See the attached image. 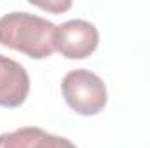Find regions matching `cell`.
<instances>
[{
    "label": "cell",
    "mask_w": 150,
    "mask_h": 148,
    "mask_svg": "<svg viewBox=\"0 0 150 148\" xmlns=\"http://www.w3.org/2000/svg\"><path fill=\"white\" fill-rule=\"evenodd\" d=\"M58 26L30 12H9L0 18V44L33 59H45L56 51Z\"/></svg>",
    "instance_id": "6da1fadb"
},
{
    "label": "cell",
    "mask_w": 150,
    "mask_h": 148,
    "mask_svg": "<svg viewBox=\"0 0 150 148\" xmlns=\"http://www.w3.org/2000/svg\"><path fill=\"white\" fill-rule=\"evenodd\" d=\"M61 92L67 105L79 115H96L107 106V85L96 73L79 68L65 75Z\"/></svg>",
    "instance_id": "7a4b0ae2"
},
{
    "label": "cell",
    "mask_w": 150,
    "mask_h": 148,
    "mask_svg": "<svg viewBox=\"0 0 150 148\" xmlns=\"http://www.w3.org/2000/svg\"><path fill=\"white\" fill-rule=\"evenodd\" d=\"M100 42L96 26L84 19H70L58 26L56 51L68 59H84L91 56Z\"/></svg>",
    "instance_id": "3957f363"
},
{
    "label": "cell",
    "mask_w": 150,
    "mask_h": 148,
    "mask_svg": "<svg viewBox=\"0 0 150 148\" xmlns=\"http://www.w3.org/2000/svg\"><path fill=\"white\" fill-rule=\"evenodd\" d=\"M30 92V77L25 66L0 54V106L18 108Z\"/></svg>",
    "instance_id": "277c9868"
},
{
    "label": "cell",
    "mask_w": 150,
    "mask_h": 148,
    "mask_svg": "<svg viewBox=\"0 0 150 148\" xmlns=\"http://www.w3.org/2000/svg\"><path fill=\"white\" fill-rule=\"evenodd\" d=\"M38 127H21L18 131L0 134V148H32Z\"/></svg>",
    "instance_id": "5b68a950"
},
{
    "label": "cell",
    "mask_w": 150,
    "mask_h": 148,
    "mask_svg": "<svg viewBox=\"0 0 150 148\" xmlns=\"http://www.w3.org/2000/svg\"><path fill=\"white\" fill-rule=\"evenodd\" d=\"M32 148H77V147L67 138L49 134V132H44L42 129H38L37 136L33 138Z\"/></svg>",
    "instance_id": "8992f818"
},
{
    "label": "cell",
    "mask_w": 150,
    "mask_h": 148,
    "mask_svg": "<svg viewBox=\"0 0 150 148\" xmlns=\"http://www.w3.org/2000/svg\"><path fill=\"white\" fill-rule=\"evenodd\" d=\"M33 5H37L40 9H45V11H52V12H63V11H67V9H70L72 7V4L70 2H47V4H33Z\"/></svg>",
    "instance_id": "52a82bcc"
}]
</instances>
